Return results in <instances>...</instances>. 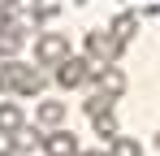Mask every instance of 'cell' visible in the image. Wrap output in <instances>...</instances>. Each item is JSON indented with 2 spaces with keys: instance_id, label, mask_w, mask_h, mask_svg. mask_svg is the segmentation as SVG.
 <instances>
[{
  "instance_id": "obj_1",
  "label": "cell",
  "mask_w": 160,
  "mask_h": 156,
  "mask_svg": "<svg viewBox=\"0 0 160 156\" xmlns=\"http://www.w3.org/2000/svg\"><path fill=\"white\" fill-rule=\"evenodd\" d=\"M0 91L4 96H39L43 91V74L39 70H30V65H22V61H13V56H4L0 61Z\"/></svg>"
},
{
  "instance_id": "obj_2",
  "label": "cell",
  "mask_w": 160,
  "mask_h": 156,
  "mask_svg": "<svg viewBox=\"0 0 160 156\" xmlns=\"http://www.w3.org/2000/svg\"><path fill=\"white\" fill-rule=\"evenodd\" d=\"M95 61L91 56H65L61 65H56V87H65V91H74L82 82H95Z\"/></svg>"
},
{
  "instance_id": "obj_3",
  "label": "cell",
  "mask_w": 160,
  "mask_h": 156,
  "mask_svg": "<svg viewBox=\"0 0 160 156\" xmlns=\"http://www.w3.org/2000/svg\"><path fill=\"white\" fill-rule=\"evenodd\" d=\"M82 44H87V56H91L95 65H112V61L121 56V48H126L112 30H87V39H82Z\"/></svg>"
},
{
  "instance_id": "obj_4",
  "label": "cell",
  "mask_w": 160,
  "mask_h": 156,
  "mask_svg": "<svg viewBox=\"0 0 160 156\" xmlns=\"http://www.w3.org/2000/svg\"><path fill=\"white\" fill-rule=\"evenodd\" d=\"M65 56H69V39H65V35H52V30H48V35L35 39V61H39V65H52L56 70Z\"/></svg>"
},
{
  "instance_id": "obj_5",
  "label": "cell",
  "mask_w": 160,
  "mask_h": 156,
  "mask_svg": "<svg viewBox=\"0 0 160 156\" xmlns=\"http://www.w3.org/2000/svg\"><path fill=\"white\" fill-rule=\"evenodd\" d=\"M82 148H78V134L74 130H48L43 134V156H78Z\"/></svg>"
},
{
  "instance_id": "obj_6",
  "label": "cell",
  "mask_w": 160,
  "mask_h": 156,
  "mask_svg": "<svg viewBox=\"0 0 160 156\" xmlns=\"http://www.w3.org/2000/svg\"><path fill=\"white\" fill-rule=\"evenodd\" d=\"M95 82H100V91L112 96V100L126 96V87H130V78H126V70H117V61H112V65H100V70H95Z\"/></svg>"
},
{
  "instance_id": "obj_7",
  "label": "cell",
  "mask_w": 160,
  "mask_h": 156,
  "mask_svg": "<svg viewBox=\"0 0 160 156\" xmlns=\"http://www.w3.org/2000/svg\"><path fill=\"white\" fill-rule=\"evenodd\" d=\"M35 126H39V130H61V126H65V100H39Z\"/></svg>"
},
{
  "instance_id": "obj_8",
  "label": "cell",
  "mask_w": 160,
  "mask_h": 156,
  "mask_svg": "<svg viewBox=\"0 0 160 156\" xmlns=\"http://www.w3.org/2000/svg\"><path fill=\"white\" fill-rule=\"evenodd\" d=\"M30 148H43V130H39V126H22L18 134H9V152H13V156L30 152Z\"/></svg>"
},
{
  "instance_id": "obj_9",
  "label": "cell",
  "mask_w": 160,
  "mask_h": 156,
  "mask_svg": "<svg viewBox=\"0 0 160 156\" xmlns=\"http://www.w3.org/2000/svg\"><path fill=\"white\" fill-rule=\"evenodd\" d=\"M26 126V113H22V104H0V139H9V134H18V130Z\"/></svg>"
},
{
  "instance_id": "obj_10",
  "label": "cell",
  "mask_w": 160,
  "mask_h": 156,
  "mask_svg": "<svg viewBox=\"0 0 160 156\" xmlns=\"http://www.w3.org/2000/svg\"><path fill=\"white\" fill-rule=\"evenodd\" d=\"M108 30H112V35H117V39H121V44H130L134 35H138V13H117V18H112V26H108Z\"/></svg>"
},
{
  "instance_id": "obj_11",
  "label": "cell",
  "mask_w": 160,
  "mask_h": 156,
  "mask_svg": "<svg viewBox=\"0 0 160 156\" xmlns=\"http://www.w3.org/2000/svg\"><path fill=\"white\" fill-rule=\"evenodd\" d=\"M112 96H104V91H91V96H87V100H82V113H87V117H91V122H95V117H104V113H112Z\"/></svg>"
},
{
  "instance_id": "obj_12",
  "label": "cell",
  "mask_w": 160,
  "mask_h": 156,
  "mask_svg": "<svg viewBox=\"0 0 160 156\" xmlns=\"http://www.w3.org/2000/svg\"><path fill=\"white\" fill-rule=\"evenodd\" d=\"M108 156H143V143L130 134H117V139H108Z\"/></svg>"
},
{
  "instance_id": "obj_13",
  "label": "cell",
  "mask_w": 160,
  "mask_h": 156,
  "mask_svg": "<svg viewBox=\"0 0 160 156\" xmlns=\"http://www.w3.org/2000/svg\"><path fill=\"white\" fill-rule=\"evenodd\" d=\"M91 126H95V134H100V139H117V134H121V130H117V113H104V117H95Z\"/></svg>"
},
{
  "instance_id": "obj_14",
  "label": "cell",
  "mask_w": 160,
  "mask_h": 156,
  "mask_svg": "<svg viewBox=\"0 0 160 156\" xmlns=\"http://www.w3.org/2000/svg\"><path fill=\"white\" fill-rule=\"evenodd\" d=\"M30 13H35L39 22H48V18L61 13V0H35V4H30Z\"/></svg>"
},
{
  "instance_id": "obj_15",
  "label": "cell",
  "mask_w": 160,
  "mask_h": 156,
  "mask_svg": "<svg viewBox=\"0 0 160 156\" xmlns=\"http://www.w3.org/2000/svg\"><path fill=\"white\" fill-rule=\"evenodd\" d=\"M0 4H4V9H13V4H22V0H0Z\"/></svg>"
},
{
  "instance_id": "obj_16",
  "label": "cell",
  "mask_w": 160,
  "mask_h": 156,
  "mask_svg": "<svg viewBox=\"0 0 160 156\" xmlns=\"http://www.w3.org/2000/svg\"><path fill=\"white\" fill-rule=\"evenodd\" d=\"M78 156H108V152H78Z\"/></svg>"
},
{
  "instance_id": "obj_17",
  "label": "cell",
  "mask_w": 160,
  "mask_h": 156,
  "mask_svg": "<svg viewBox=\"0 0 160 156\" xmlns=\"http://www.w3.org/2000/svg\"><path fill=\"white\" fill-rule=\"evenodd\" d=\"M0 156H13V152H9V148H0Z\"/></svg>"
},
{
  "instance_id": "obj_18",
  "label": "cell",
  "mask_w": 160,
  "mask_h": 156,
  "mask_svg": "<svg viewBox=\"0 0 160 156\" xmlns=\"http://www.w3.org/2000/svg\"><path fill=\"white\" fill-rule=\"evenodd\" d=\"M156 148H160V134H156Z\"/></svg>"
}]
</instances>
